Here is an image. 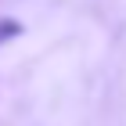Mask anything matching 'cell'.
Masks as SVG:
<instances>
[{
	"mask_svg": "<svg viewBox=\"0 0 126 126\" xmlns=\"http://www.w3.org/2000/svg\"><path fill=\"white\" fill-rule=\"evenodd\" d=\"M15 36H22V22L11 18V15H4V18H0V47H4L7 40H15Z\"/></svg>",
	"mask_w": 126,
	"mask_h": 126,
	"instance_id": "obj_1",
	"label": "cell"
}]
</instances>
